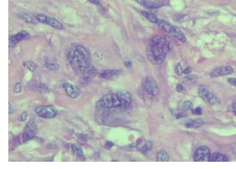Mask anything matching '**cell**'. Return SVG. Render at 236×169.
<instances>
[{
  "label": "cell",
  "mask_w": 236,
  "mask_h": 169,
  "mask_svg": "<svg viewBox=\"0 0 236 169\" xmlns=\"http://www.w3.org/2000/svg\"><path fill=\"white\" fill-rule=\"evenodd\" d=\"M170 49V43L166 38L161 36L150 39L146 47V55L150 63L156 65L162 64Z\"/></svg>",
  "instance_id": "obj_1"
},
{
  "label": "cell",
  "mask_w": 236,
  "mask_h": 169,
  "mask_svg": "<svg viewBox=\"0 0 236 169\" xmlns=\"http://www.w3.org/2000/svg\"><path fill=\"white\" fill-rule=\"evenodd\" d=\"M67 59L71 67L76 74L83 75L87 69L91 66L90 63V53L84 46L78 45L68 49Z\"/></svg>",
  "instance_id": "obj_2"
},
{
  "label": "cell",
  "mask_w": 236,
  "mask_h": 169,
  "mask_svg": "<svg viewBox=\"0 0 236 169\" xmlns=\"http://www.w3.org/2000/svg\"><path fill=\"white\" fill-rule=\"evenodd\" d=\"M142 89L145 91V93L147 94L148 97H154L157 96L159 94V87L158 84L152 76H146L143 81V86Z\"/></svg>",
  "instance_id": "obj_3"
},
{
  "label": "cell",
  "mask_w": 236,
  "mask_h": 169,
  "mask_svg": "<svg viewBox=\"0 0 236 169\" xmlns=\"http://www.w3.org/2000/svg\"><path fill=\"white\" fill-rule=\"evenodd\" d=\"M36 114L44 119H52L58 114V111L52 105H41L34 109Z\"/></svg>",
  "instance_id": "obj_4"
},
{
  "label": "cell",
  "mask_w": 236,
  "mask_h": 169,
  "mask_svg": "<svg viewBox=\"0 0 236 169\" xmlns=\"http://www.w3.org/2000/svg\"><path fill=\"white\" fill-rule=\"evenodd\" d=\"M36 19H37L38 22L44 23V24H47V25L51 26V27H54V28H57V29H63V28H64V25H63L60 21H58L54 17H49V16L40 14V15L36 16Z\"/></svg>",
  "instance_id": "obj_5"
},
{
  "label": "cell",
  "mask_w": 236,
  "mask_h": 169,
  "mask_svg": "<svg viewBox=\"0 0 236 169\" xmlns=\"http://www.w3.org/2000/svg\"><path fill=\"white\" fill-rule=\"evenodd\" d=\"M198 96H200L203 100H205L207 104H219V99L217 98L213 93H211L206 87H200L198 90Z\"/></svg>",
  "instance_id": "obj_6"
},
{
  "label": "cell",
  "mask_w": 236,
  "mask_h": 169,
  "mask_svg": "<svg viewBox=\"0 0 236 169\" xmlns=\"http://www.w3.org/2000/svg\"><path fill=\"white\" fill-rule=\"evenodd\" d=\"M193 159H194V161H197V162H202V161L209 162V161L211 160L210 149H209L207 146H200L197 150H195L194 155H193Z\"/></svg>",
  "instance_id": "obj_7"
},
{
  "label": "cell",
  "mask_w": 236,
  "mask_h": 169,
  "mask_svg": "<svg viewBox=\"0 0 236 169\" xmlns=\"http://www.w3.org/2000/svg\"><path fill=\"white\" fill-rule=\"evenodd\" d=\"M36 128H37L36 121H34V119H30L22 134V142H27L34 138V136H36Z\"/></svg>",
  "instance_id": "obj_8"
},
{
  "label": "cell",
  "mask_w": 236,
  "mask_h": 169,
  "mask_svg": "<svg viewBox=\"0 0 236 169\" xmlns=\"http://www.w3.org/2000/svg\"><path fill=\"white\" fill-rule=\"evenodd\" d=\"M62 87L64 88L66 94H67L69 97H71V98H73V99L78 98L79 95H81V90H79V88L76 86H74L72 84L63 83Z\"/></svg>",
  "instance_id": "obj_9"
},
{
  "label": "cell",
  "mask_w": 236,
  "mask_h": 169,
  "mask_svg": "<svg viewBox=\"0 0 236 169\" xmlns=\"http://www.w3.org/2000/svg\"><path fill=\"white\" fill-rule=\"evenodd\" d=\"M233 73V68L231 66H222L217 67L213 71H211L210 76L211 77H217V76H226Z\"/></svg>",
  "instance_id": "obj_10"
},
{
  "label": "cell",
  "mask_w": 236,
  "mask_h": 169,
  "mask_svg": "<svg viewBox=\"0 0 236 169\" xmlns=\"http://www.w3.org/2000/svg\"><path fill=\"white\" fill-rule=\"evenodd\" d=\"M137 2L143 5L144 7H146V9L150 10H158L159 7L163 5V2L160 1V0H137Z\"/></svg>",
  "instance_id": "obj_11"
},
{
  "label": "cell",
  "mask_w": 236,
  "mask_h": 169,
  "mask_svg": "<svg viewBox=\"0 0 236 169\" xmlns=\"http://www.w3.org/2000/svg\"><path fill=\"white\" fill-rule=\"evenodd\" d=\"M28 37V33L25 30H22L20 31V33H16V35L10 37V46L12 45V46H14L15 44H17L18 42H21L22 40H24L25 38H27Z\"/></svg>",
  "instance_id": "obj_12"
},
{
  "label": "cell",
  "mask_w": 236,
  "mask_h": 169,
  "mask_svg": "<svg viewBox=\"0 0 236 169\" xmlns=\"http://www.w3.org/2000/svg\"><path fill=\"white\" fill-rule=\"evenodd\" d=\"M42 64L44 67H46L47 69L52 70V71H57L59 70V64L55 62V60L51 59V57H44L42 60Z\"/></svg>",
  "instance_id": "obj_13"
},
{
  "label": "cell",
  "mask_w": 236,
  "mask_h": 169,
  "mask_svg": "<svg viewBox=\"0 0 236 169\" xmlns=\"http://www.w3.org/2000/svg\"><path fill=\"white\" fill-rule=\"evenodd\" d=\"M157 25L161 28V29H163L164 31H165V33H169V35L172 33V29H174V25L169 24L168 22H166V21H164V20H160V19H159Z\"/></svg>",
  "instance_id": "obj_14"
},
{
  "label": "cell",
  "mask_w": 236,
  "mask_h": 169,
  "mask_svg": "<svg viewBox=\"0 0 236 169\" xmlns=\"http://www.w3.org/2000/svg\"><path fill=\"white\" fill-rule=\"evenodd\" d=\"M186 128H198L200 126H202L204 124V122L202 120H191V119H187L183 122Z\"/></svg>",
  "instance_id": "obj_15"
},
{
  "label": "cell",
  "mask_w": 236,
  "mask_h": 169,
  "mask_svg": "<svg viewBox=\"0 0 236 169\" xmlns=\"http://www.w3.org/2000/svg\"><path fill=\"white\" fill-rule=\"evenodd\" d=\"M121 73L120 70H105L100 73V77L102 78H113Z\"/></svg>",
  "instance_id": "obj_16"
},
{
  "label": "cell",
  "mask_w": 236,
  "mask_h": 169,
  "mask_svg": "<svg viewBox=\"0 0 236 169\" xmlns=\"http://www.w3.org/2000/svg\"><path fill=\"white\" fill-rule=\"evenodd\" d=\"M228 160H229L228 157H226L225 155L219 154V152H214V154L211 155L210 161H213V162H227Z\"/></svg>",
  "instance_id": "obj_17"
},
{
  "label": "cell",
  "mask_w": 236,
  "mask_h": 169,
  "mask_svg": "<svg viewBox=\"0 0 236 169\" xmlns=\"http://www.w3.org/2000/svg\"><path fill=\"white\" fill-rule=\"evenodd\" d=\"M170 35H172V36L174 37V38H177L178 40L183 42V43H184V42L186 41V38H185L184 33H183L182 31L180 30L178 27H174V29H172V33H170Z\"/></svg>",
  "instance_id": "obj_18"
},
{
  "label": "cell",
  "mask_w": 236,
  "mask_h": 169,
  "mask_svg": "<svg viewBox=\"0 0 236 169\" xmlns=\"http://www.w3.org/2000/svg\"><path fill=\"white\" fill-rule=\"evenodd\" d=\"M141 14H142L143 17L145 18V19H147L148 21H150V22L154 23V24H157V23H158L159 18L156 15L152 14V13H148V12H144V10L141 12Z\"/></svg>",
  "instance_id": "obj_19"
},
{
  "label": "cell",
  "mask_w": 236,
  "mask_h": 169,
  "mask_svg": "<svg viewBox=\"0 0 236 169\" xmlns=\"http://www.w3.org/2000/svg\"><path fill=\"white\" fill-rule=\"evenodd\" d=\"M153 147V143L150 141H143L141 142V145H139L138 146V148H139L140 150H141L142 152H146L148 151V150H150Z\"/></svg>",
  "instance_id": "obj_20"
},
{
  "label": "cell",
  "mask_w": 236,
  "mask_h": 169,
  "mask_svg": "<svg viewBox=\"0 0 236 169\" xmlns=\"http://www.w3.org/2000/svg\"><path fill=\"white\" fill-rule=\"evenodd\" d=\"M70 147H71V150L73 151V154L75 155L76 157L79 158L81 160H84V159H85L84 154H83V151H82L81 147H78V145H74V144H71Z\"/></svg>",
  "instance_id": "obj_21"
},
{
  "label": "cell",
  "mask_w": 236,
  "mask_h": 169,
  "mask_svg": "<svg viewBox=\"0 0 236 169\" xmlns=\"http://www.w3.org/2000/svg\"><path fill=\"white\" fill-rule=\"evenodd\" d=\"M19 18L22 19L24 22H27V23H36V17H33V16L28 15V14H20L19 15Z\"/></svg>",
  "instance_id": "obj_22"
},
{
  "label": "cell",
  "mask_w": 236,
  "mask_h": 169,
  "mask_svg": "<svg viewBox=\"0 0 236 169\" xmlns=\"http://www.w3.org/2000/svg\"><path fill=\"white\" fill-rule=\"evenodd\" d=\"M157 159L158 161H162V162H167L169 160V155L166 151L164 150H160V151L157 154Z\"/></svg>",
  "instance_id": "obj_23"
},
{
  "label": "cell",
  "mask_w": 236,
  "mask_h": 169,
  "mask_svg": "<svg viewBox=\"0 0 236 169\" xmlns=\"http://www.w3.org/2000/svg\"><path fill=\"white\" fill-rule=\"evenodd\" d=\"M23 65H24L25 68H27L28 70H30L31 72H34V71H37V69H38V66L34 64V62H30V61H28V62H24L23 63Z\"/></svg>",
  "instance_id": "obj_24"
},
{
  "label": "cell",
  "mask_w": 236,
  "mask_h": 169,
  "mask_svg": "<svg viewBox=\"0 0 236 169\" xmlns=\"http://www.w3.org/2000/svg\"><path fill=\"white\" fill-rule=\"evenodd\" d=\"M197 81H198L197 75H189V74H187L186 77H184V80H183V81L186 84H194Z\"/></svg>",
  "instance_id": "obj_25"
},
{
  "label": "cell",
  "mask_w": 236,
  "mask_h": 169,
  "mask_svg": "<svg viewBox=\"0 0 236 169\" xmlns=\"http://www.w3.org/2000/svg\"><path fill=\"white\" fill-rule=\"evenodd\" d=\"M192 107V104L190 101H188V100H186V101H183L182 104H181V110L182 111H188L189 109H191Z\"/></svg>",
  "instance_id": "obj_26"
},
{
  "label": "cell",
  "mask_w": 236,
  "mask_h": 169,
  "mask_svg": "<svg viewBox=\"0 0 236 169\" xmlns=\"http://www.w3.org/2000/svg\"><path fill=\"white\" fill-rule=\"evenodd\" d=\"M26 119H27V113L26 112H23L22 114L19 116V118H18V120H19L20 122H23V121H25Z\"/></svg>",
  "instance_id": "obj_27"
},
{
  "label": "cell",
  "mask_w": 236,
  "mask_h": 169,
  "mask_svg": "<svg viewBox=\"0 0 236 169\" xmlns=\"http://www.w3.org/2000/svg\"><path fill=\"white\" fill-rule=\"evenodd\" d=\"M174 71H176V73H177L178 75H181L182 73H183V70L181 69V66H180V64H177V65H176Z\"/></svg>",
  "instance_id": "obj_28"
},
{
  "label": "cell",
  "mask_w": 236,
  "mask_h": 169,
  "mask_svg": "<svg viewBox=\"0 0 236 169\" xmlns=\"http://www.w3.org/2000/svg\"><path fill=\"white\" fill-rule=\"evenodd\" d=\"M123 64H124V66H126V68H132V67H133V64H132V62H131V61H130L129 59H126V60H124Z\"/></svg>",
  "instance_id": "obj_29"
},
{
  "label": "cell",
  "mask_w": 236,
  "mask_h": 169,
  "mask_svg": "<svg viewBox=\"0 0 236 169\" xmlns=\"http://www.w3.org/2000/svg\"><path fill=\"white\" fill-rule=\"evenodd\" d=\"M78 137L81 140H83V141H87V140L89 139V137L87 136L86 134H78Z\"/></svg>",
  "instance_id": "obj_30"
},
{
  "label": "cell",
  "mask_w": 236,
  "mask_h": 169,
  "mask_svg": "<svg viewBox=\"0 0 236 169\" xmlns=\"http://www.w3.org/2000/svg\"><path fill=\"white\" fill-rule=\"evenodd\" d=\"M21 91V84L20 83H17L15 84V88H14V92L15 93H19Z\"/></svg>",
  "instance_id": "obj_31"
},
{
  "label": "cell",
  "mask_w": 236,
  "mask_h": 169,
  "mask_svg": "<svg viewBox=\"0 0 236 169\" xmlns=\"http://www.w3.org/2000/svg\"><path fill=\"white\" fill-rule=\"evenodd\" d=\"M192 113L193 114H197V115H201L202 114V109H201L200 107H198V108H195V109L192 110Z\"/></svg>",
  "instance_id": "obj_32"
},
{
  "label": "cell",
  "mask_w": 236,
  "mask_h": 169,
  "mask_svg": "<svg viewBox=\"0 0 236 169\" xmlns=\"http://www.w3.org/2000/svg\"><path fill=\"white\" fill-rule=\"evenodd\" d=\"M111 147H113V142H111V141H107V142H106V144H105V148L110 149Z\"/></svg>",
  "instance_id": "obj_33"
},
{
  "label": "cell",
  "mask_w": 236,
  "mask_h": 169,
  "mask_svg": "<svg viewBox=\"0 0 236 169\" xmlns=\"http://www.w3.org/2000/svg\"><path fill=\"white\" fill-rule=\"evenodd\" d=\"M177 90H178V92H181V93H184V87L182 86V84H178V86H177Z\"/></svg>",
  "instance_id": "obj_34"
},
{
  "label": "cell",
  "mask_w": 236,
  "mask_h": 169,
  "mask_svg": "<svg viewBox=\"0 0 236 169\" xmlns=\"http://www.w3.org/2000/svg\"><path fill=\"white\" fill-rule=\"evenodd\" d=\"M228 83L230 84H232V86H236V78H229V80H228Z\"/></svg>",
  "instance_id": "obj_35"
},
{
  "label": "cell",
  "mask_w": 236,
  "mask_h": 169,
  "mask_svg": "<svg viewBox=\"0 0 236 169\" xmlns=\"http://www.w3.org/2000/svg\"><path fill=\"white\" fill-rule=\"evenodd\" d=\"M190 72H191V68H190V67H188V68H186V69H185L184 71H183V73H184V74H189V73Z\"/></svg>",
  "instance_id": "obj_36"
},
{
  "label": "cell",
  "mask_w": 236,
  "mask_h": 169,
  "mask_svg": "<svg viewBox=\"0 0 236 169\" xmlns=\"http://www.w3.org/2000/svg\"><path fill=\"white\" fill-rule=\"evenodd\" d=\"M92 4H95V5H99L100 4V1L99 0H89Z\"/></svg>",
  "instance_id": "obj_37"
},
{
  "label": "cell",
  "mask_w": 236,
  "mask_h": 169,
  "mask_svg": "<svg viewBox=\"0 0 236 169\" xmlns=\"http://www.w3.org/2000/svg\"><path fill=\"white\" fill-rule=\"evenodd\" d=\"M185 115H186V114H185V113H181V114H177V115H176V118H177V119H179V118L184 117Z\"/></svg>",
  "instance_id": "obj_38"
},
{
  "label": "cell",
  "mask_w": 236,
  "mask_h": 169,
  "mask_svg": "<svg viewBox=\"0 0 236 169\" xmlns=\"http://www.w3.org/2000/svg\"><path fill=\"white\" fill-rule=\"evenodd\" d=\"M232 111H233V113L236 115V104H232Z\"/></svg>",
  "instance_id": "obj_39"
},
{
  "label": "cell",
  "mask_w": 236,
  "mask_h": 169,
  "mask_svg": "<svg viewBox=\"0 0 236 169\" xmlns=\"http://www.w3.org/2000/svg\"><path fill=\"white\" fill-rule=\"evenodd\" d=\"M10 113H13V105L10 104Z\"/></svg>",
  "instance_id": "obj_40"
}]
</instances>
